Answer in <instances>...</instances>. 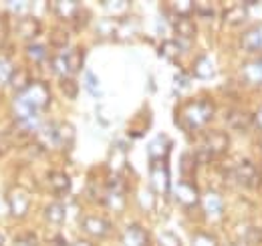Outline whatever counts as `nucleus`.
<instances>
[{
    "label": "nucleus",
    "mask_w": 262,
    "mask_h": 246,
    "mask_svg": "<svg viewBox=\"0 0 262 246\" xmlns=\"http://www.w3.org/2000/svg\"><path fill=\"white\" fill-rule=\"evenodd\" d=\"M51 101V93L45 83H33L25 93H20L14 101V111L18 121H31L38 111H42Z\"/></svg>",
    "instance_id": "f257e3e1"
},
{
    "label": "nucleus",
    "mask_w": 262,
    "mask_h": 246,
    "mask_svg": "<svg viewBox=\"0 0 262 246\" xmlns=\"http://www.w3.org/2000/svg\"><path fill=\"white\" fill-rule=\"evenodd\" d=\"M212 115H214V105L208 99H196L184 107L182 121L188 129H200L212 119Z\"/></svg>",
    "instance_id": "f03ea898"
},
{
    "label": "nucleus",
    "mask_w": 262,
    "mask_h": 246,
    "mask_svg": "<svg viewBox=\"0 0 262 246\" xmlns=\"http://www.w3.org/2000/svg\"><path fill=\"white\" fill-rule=\"evenodd\" d=\"M230 139L224 131H210L202 144V148L196 152L198 163H208L218 155H224L228 152Z\"/></svg>",
    "instance_id": "7ed1b4c3"
},
{
    "label": "nucleus",
    "mask_w": 262,
    "mask_h": 246,
    "mask_svg": "<svg viewBox=\"0 0 262 246\" xmlns=\"http://www.w3.org/2000/svg\"><path fill=\"white\" fill-rule=\"evenodd\" d=\"M232 174H234V180L238 182V184L246 186V188H258L262 184V174L260 170L252 163V161H240L238 166H234V170H232Z\"/></svg>",
    "instance_id": "20e7f679"
},
{
    "label": "nucleus",
    "mask_w": 262,
    "mask_h": 246,
    "mask_svg": "<svg viewBox=\"0 0 262 246\" xmlns=\"http://www.w3.org/2000/svg\"><path fill=\"white\" fill-rule=\"evenodd\" d=\"M149 178H151V190L156 194L164 196V194L169 192V166H167V159L151 161Z\"/></svg>",
    "instance_id": "39448f33"
},
{
    "label": "nucleus",
    "mask_w": 262,
    "mask_h": 246,
    "mask_svg": "<svg viewBox=\"0 0 262 246\" xmlns=\"http://www.w3.org/2000/svg\"><path fill=\"white\" fill-rule=\"evenodd\" d=\"M6 202L10 206V214L14 218H23V216L29 212V194L23 190V188H12L8 194H6Z\"/></svg>",
    "instance_id": "423d86ee"
},
{
    "label": "nucleus",
    "mask_w": 262,
    "mask_h": 246,
    "mask_svg": "<svg viewBox=\"0 0 262 246\" xmlns=\"http://www.w3.org/2000/svg\"><path fill=\"white\" fill-rule=\"evenodd\" d=\"M173 194H176V200L182 206H188V208L196 206L198 202H200V192L196 190V186L192 184V182H188V180L178 182L176 188H173Z\"/></svg>",
    "instance_id": "0eeeda50"
},
{
    "label": "nucleus",
    "mask_w": 262,
    "mask_h": 246,
    "mask_svg": "<svg viewBox=\"0 0 262 246\" xmlns=\"http://www.w3.org/2000/svg\"><path fill=\"white\" fill-rule=\"evenodd\" d=\"M123 244L125 246H149V234L139 226V224H131L127 226L125 234H123Z\"/></svg>",
    "instance_id": "6e6552de"
},
{
    "label": "nucleus",
    "mask_w": 262,
    "mask_h": 246,
    "mask_svg": "<svg viewBox=\"0 0 262 246\" xmlns=\"http://www.w3.org/2000/svg\"><path fill=\"white\" fill-rule=\"evenodd\" d=\"M254 119H256V117H254L252 113L242 111V109H234L228 115L230 127L236 129V131H246V129H250V127L254 125Z\"/></svg>",
    "instance_id": "1a4fd4ad"
},
{
    "label": "nucleus",
    "mask_w": 262,
    "mask_h": 246,
    "mask_svg": "<svg viewBox=\"0 0 262 246\" xmlns=\"http://www.w3.org/2000/svg\"><path fill=\"white\" fill-rule=\"evenodd\" d=\"M169 150H171V141H169L165 135H158V137L149 144V159H151V161L167 159Z\"/></svg>",
    "instance_id": "9d476101"
},
{
    "label": "nucleus",
    "mask_w": 262,
    "mask_h": 246,
    "mask_svg": "<svg viewBox=\"0 0 262 246\" xmlns=\"http://www.w3.org/2000/svg\"><path fill=\"white\" fill-rule=\"evenodd\" d=\"M83 230L87 232V234H93V236H107V232H109V222L107 220H103V218H99V216H87L85 220H83Z\"/></svg>",
    "instance_id": "9b49d317"
},
{
    "label": "nucleus",
    "mask_w": 262,
    "mask_h": 246,
    "mask_svg": "<svg viewBox=\"0 0 262 246\" xmlns=\"http://www.w3.org/2000/svg\"><path fill=\"white\" fill-rule=\"evenodd\" d=\"M8 85H10L14 91L25 93L31 85H33L29 71H25V69H14V71L8 75Z\"/></svg>",
    "instance_id": "f8f14e48"
},
{
    "label": "nucleus",
    "mask_w": 262,
    "mask_h": 246,
    "mask_svg": "<svg viewBox=\"0 0 262 246\" xmlns=\"http://www.w3.org/2000/svg\"><path fill=\"white\" fill-rule=\"evenodd\" d=\"M51 6L55 10V14L61 16V18H65V20H71V18L75 20V16L81 12L79 2H71V0H59V2H53Z\"/></svg>",
    "instance_id": "ddd939ff"
},
{
    "label": "nucleus",
    "mask_w": 262,
    "mask_h": 246,
    "mask_svg": "<svg viewBox=\"0 0 262 246\" xmlns=\"http://www.w3.org/2000/svg\"><path fill=\"white\" fill-rule=\"evenodd\" d=\"M202 206H204L206 214H210V216H220L222 210H224L222 196L216 194V192H206L204 198H202Z\"/></svg>",
    "instance_id": "4468645a"
},
{
    "label": "nucleus",
    "mask_w": 262,
    "mask_h": 246,
    "mask_svg": "<svg viewBox=\"0 0 262 246\" xmlns=\"http://www.w3.org/2000/svg\"><path fill=\"white\" fill-rule=\"evenodd\" d=\"M38 32H40V23L36 18H33V16H25L18 23V34L25 40H34L38 36Z\"/></svg>",
    "instance_id": "2eb2a0df"
},
{
    "label": "nucleus",
    "mask_w": 262,
    "mask_h": 246,
    "mask_svg": "<svg viewBox=\"0 0 262 246\" xmlns=\"http://www.w3.org/2000/svg\"><path fill=\"white\" fill-rule=\"evenodd\" d=\"M83 55H85V53H83V49H79V47H77V49H71V53L63 55L67 73H69V75H75V73H79V71L83 69V61H85Z\"/></svg>",
    "instance_id": "dca6fc26"
},
{
    "label": "nucleus",
    "mask_w": 262,
    "mask_h": 246,
    "mask_svg": "<svg viewBox=\"0 0 262 246\" xmlns=\"http://www.w3.org/2000/svg\"><path fill=\"white\" fill-rule=\"evenodd\" d=\"M242 47L246 51H260L262 49V25L260 27H252L250 31L244 32L242 36Z\"/></svg>",
    "instance_id": "f3484780"
},
{
    "label": "nucleus",
    "mask_w": 262,
    "mask_h": 246,
    "mask_svg": "<svg viewBox=\"0 0 262 246\" xmlns=\"http://www.w3.org/2000/svg\"><path fill=\"white\" fill-rule=\"evenodd\" d=\"M49 186L57 196H63L71 190V180L63 172H51L49 174Z\"/></svg>",
    "instance_id": "a211bd4d"
},
{
    "label": "nucleus",
    "mask_w": 262,
    "mask_h": 246,
    "mask_svg": "<svg viewBox=\"0 0 262 246\" xmlns=\"http://www.w3.org/2000/svg\"><path fill=\"white\" fill-rule=\"evenodd\" d=\"M173 31L180 38L184 40H192L196 36V25L190 20V18H176L173 23Z\"/></svg>",
    "instance_id": "6ab92c4d"
},
{
    "label": "nucleus",
    "mask_w": 262,
    "mask_h": 246,
    "mask_svg": "<svg viewBox=\"0 0 262 246\" xmlns=\"http://www.w3.org/2000/svg\"><path fill=\"white\" fill-rule=\"evenodd\" d=\"M65 216H67V210L61 202H53V204H49L47 210H45V218H47L49 224H57V226H59V224L65 222Z\"/></svg>",
    "instance_id": "aec40b11"
},
{
    "label": "nucleus",
    "mask_w": 262,
    "mask_h": 246,
    "mask_svg": "<svg viewBox=\"0 0 262 246\" xmlns=\"http://www.w3.org/2000/svg\"><path fill=\"white\" fill-rule=\"evenodd\" d=\"M244 77L248 83L252 85H260L262 83V61H254V63H248L244 67Z\"/></svg>",
    "instance_id": "412c9836"
},
{
    "label": "nucleus",
    "mask_w": 262,
    "mask_h": 246,
    "mask_svg": "<svg viewBox=\"0 0 262 246\" xmlns=\"http://www.w3.org/2000/svg\"><path fill=\"white\" fill-rule=\"evenodd\" d=\"M194 73L200 79H210L214 75V65H212V61L208 57H200L196 65H194Z\"/></svg>",
    "instance_id": "4be33fe9"
},
{
    "label": "nucleus",
    "mask_w": 262,
    "mask_h": 246,
    "mask_svg": "<svg viewBox=\"0 0 262 246\" xmlns=\"http://www.w3.org/2000/svg\"><path fill=\"white\" fill-rule=\"evenodd\" d=\"M224 18H226L228 25L238 27V25H242V23L246 20V8H244V6H232V8H228V10L224 12Z\"/></svg>",
    "instance_id": "5701e85b"
},
{
    "label": "nucleus",
    "mask_w": 262,
    "mask_h": 246,
    "mask_svg": "<svg viewBox=\"0 0 262 246\" xmlns=\"http://www.w3.org/2000/svg\"><path fill=\"white\" fill-rule=\"evenodd\" d=\"M171 10L178 14V18H188L196 10V2H190V0L180 2V0H176V2H171Z\"/></svg>",
    "instance_id": "b1692460"
},
{
    "label": "nucleus",
    "mask_w": 262,
    "mask_h": 246,
    "mask_svg": "<svg viewBox=\"0 0 262 246\" xmlns=\"http://www.w3.org/2000/svg\"><path fill=\"white\" fill-rule=\"evenodd\" d=\"M262 242V230L256 226H248L242 234V246H258Z\"/></svg>",
    "instance_id": "393cba45"
},
{
    "label": "nucleus",
    "mask_w": 262,
    "mask_h": 246,
    "mask_svg": "<svg viewBox=\"0 0 262 246\" xmlns=\"http://www.w3.org/2000/svg\"><path fill=\"white\" fill-rule=\"evenodd\" d=\"M180 53H182V47L176 40H164L160 47V55L165 59H176V57H180Z\"/></svg>",
    "instance_id": "a878e982"
},
{
    "label": "nucleus",
    "mask_w": 262,
    "mask_h": 246,
    "mask_svg": "<svg viewBox=\"0 0 262 246\" xmlns=\"http://www.w3.org/2000/svg\"><path fill=\"white\" fill-rule=\"evenodd\" d=\"M196 166H198L196 154L186 152V154L180 157V170H182V174H192L196 170Z\"/></svg>",
    "instance_id": "bb28decb"
},
{
    "label": "nucleus",
    "mask_w": 262,
    "mask_h": 246,
    "mask_svg": "<svg viewBox=\"0 0 262 246\" xmlns=\"http://www.w3.org/2000/svg\"><path fill=\"white\" fill-rule=\"evenodd\" d=\"M61 89L65 93L69 99H75L77 97V93H79V85H77V81L75 79H71V77H63L61 79Z\"/></svg>",
    "instance_id": "cd10ccee"
},
{
    "label": "nucleus",
    "mask_w": 262,
    "mask_h": 246,
    "mask_svg": "<svg viewBox=\"0 0 262 246\" xmlns=\"http://www.w3.org/2000/svg\"><path fill=\"white\" fill-rule=\"evenodd\" d=\"M192 246H218V240L208 232H198L192 238Z\"/></svg>",
    "instance_id": "c85d7f7f"
},
{
    "label": "nucleus",
    "mask_w": 262,
    "mask_h": 246,
    "mask_svg": "<svg viewBox=\"0 0 262 246\" xmlns=\"http://www.w3.org/2000/svg\"><path fill=\"white\" fill-rule=\"evenodd\" d=\"M158 244L160 246H182L180 238L173 234V232H162L160 238H158Z\"/></svg>",
    "instance_id": "c756f323"
},
{
    "label": "nucleus",
    "mask_w": 262,
    "mask_h": 246,
    "mask_svg": "<svg viewBox=\"0 0 262 246\" xmlns=\"http://www.w3.org/2000/svg\"><path fill=\"white\" fill-rule=\"evenodd\" d=\"M29 57L33 61H45L47 59V47H42V45H31L29 47Z\"/></svg>",
    "instance_id": "7c9ffc66"
},
{
    "label": "nucleus",
    "mask_w": 262,
    "mask_h": 246,
    "mask_svg": "<svg viewBox=\"0 0 262 246\" xmlns=\"http://www.w3.org/2000/svg\"><path fill=\"white\" fill-rule=\"evenodd\" d=\"M85 81H87V87H89V93H93L95 97H99V95H101V91H99V81H97V77H95L93 73H87Z\"/></svg>",
    "instance_id": "2f4dec72"
},
{
    "label": "nucleus",
    "mask_w": 262,
    "mask_h": 246,
    "mask_svg": "<svg viewBox=\"0 0 262 246\" xmlns=\"http://www.w3.org/2000/svg\"><path fill=\"white\" fill-rule=\"evenodd\" d=\"M16 246H36V238H34L33 232H27L23 236L16 238Z\"/></svg>",
    "instance_id": "473e14b6"
},
{
    "label": "nucleus",
    "mask_w": 262,
    "mask_h": 246,
    "mask_svg": "<svg viewBox=\"0 0 262 246\" xmlns=\"http://www.w3.org/2000/svg\"><path fill=\"white\" fill-rule=\"evenodd\" d=\"M67 38H69V36H67L65 31H55L53 32V36H51V40H53L55 47H65Z\"/></svg>",
    "instance_id": "72a5a7b5"
},
{
    "label": "nucleus",
    "mask_w": 262,
    "mask_h": 246,
    "mask_svg": "<svg viewBox=\"0 0 262 246\" xmlns=\"http://www.w3.org/2000/svg\"><path fill=\"white\" fill-rule=\"evenodd\" d=\"M196 12L202 14V16H212L214 14V8H212V4H198L196 2Z\"/></svg>",
    "instance_id": "f704fd0d"
},
{
    "label": "nucleus",
    "mask_w": 262,
    "mask_h": 246,
    "mask_svg": "<svg viewBox=\"0 0 262 246\" xmlns=\"http://www.w3.org/2000/svg\"><path fill=\"white\" fill-rule=\"evenodd\" d=\"M8 34V18L4 14H0V40H4Z\"/></svg>",
    "instance_id": "c9c22d12"
},
{
    "label": "nucleus",
    "mask_w": 262,
    "mask_h": 246,
    "mask_svg": "<svg viewBox=\"0 0 262 246\" xmlns=\"http://www.w3.org/2000/svg\"><path fill=\"white\" fill-rule=\"evenodd\" d=\"M87 20H89V12H85V10L81 8V12H79V14L75 16V25H77V27L81 29V27H83V25H85Z\"/></svg>",
    "instance_id": "e433bc0d"
},
{
    "label": "nucleus",
    "mask_w": 262,
    "mask_h": 246,
    "mask_svg": "<svg viewBox=\"0 0 262 246\" xmlns=\"http://www.w3.org/2000/svg\"><path fill=\"white\" fill-rule=\"evenodd\" d=\"M6 150H8V137L0 135V154H4Z\"/></svg>",
    "instance_id": "4c0bfd02"
},
{
    "label": "nucleus",
    "mask_w": 262,
    "mask_h": 246,
    "mask_svg": "<svg viewBox=\"0 0 262 246\" xmlns=\"http://www.w3.org/2000/svg\"><path fill=\"white\" fill-rule=\"evenodd\" d=\"M53 246H69L65 242V238L63 236H55V240H53Z\"/></svg>",
    "instance_id": "58836bf2"
},
{
    "label": "nucleus",
    "mask_w": 262,
    "mask_h": 246,
    "mask_svg": "<svg viewBox=\"0 0 262 246\" xmlns=\"http://www.w3.org/2000/svg\"><path fill=\"white\" fill-rule=\"evenodd\" d=\"M71 246H93V244H91L89 240H77L75 244H71Z\"/></svg>",
    "instance_id": "ea45409f"
},
{
    "label": "nucleus",
    "mask_w": 262,
    "mask_h": 246,
    "mask_svg": "<svg viewBox=\"0 0 262 246\" xmlns=\"http://www.w3.org/2000/svg\"><path fill=\"white\" fill-rule=\"evenodd\" d=\"M0 246H4V236H2V232H0Z\"/></svg>",
    "instance_id": "a19ab883"
},
{
    "label": "nucleus",
    "mask_w": 262,
    "mask_h": 246,
    "mask_svg": "<svg viewBox=\"0 0 262 246\" xmlns=\"http://www.w3.org/2000/svg\"><path fill=\"white\" fill-rule=\"evenodd\" d=\"M260 121H262V113H260Z\"/></svg>",
    "instance_id": "79ce46f5"
},
{
    "label": "nucleus",
    "mask_w": 262,
    "mask_h": 246,
    "mask_svg": "<svg viewBox=\"0 0 262 246\" xmlns=\"http://www.w3.org/2000/svg\"><path fill=\"white\" fill-rule=\"evenodd\" d=\"M260 61H262V59H260Z\"/></svg>",
    "instance_id": "37998d69"
}]
</instances>
